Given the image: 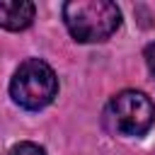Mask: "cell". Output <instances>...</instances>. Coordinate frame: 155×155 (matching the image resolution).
Returning <instances> with one entry per match:
<instances>
[{
	"mask_svg": "<svg viewBox=\"0 0 155 155\" xmlns=\"http://www.w3.org/2000/svg\"><path fill=\"white\" fill-rule=\"evenodd\" d=\"M63 22L75 41L97 44L121 27V10L109 0H73L63 5Z\"/></svg>",
	"mask_w": 155,
	"mask_h": 155,
	"instance_id": "1",
	"label": "cell"
},
{
	"mask_svg": "<svg viewBox=\"0 0 155 155\" xmlns=\"http://www.w3.org/2000/svg\"><path fill=\"white\" fill-rule=\"evenodd\" d=\"M10 94L15 104L29 111H39L48 107L58 94V78L53 68L41 58H27L19 63L10 80Z\"/></svg>",
	"mask_w": 155,
	"mask_h": 155,
	"instance_id": "2",
	"label": "cell"
},
{
	"mask_svg": "<svg viewBox=\"0 0 155 155\" xmlns=\"http://www.w3.org/2000/svg\"><path fill=\"white\" fill-rule=\"evenodd\" d=\"M111 119L124 136H145L155 124V104L140 90H121L111 97Z\"/></svg>",
	"mask_w": 155,
	"mask_h": 155,
	"instance_id": "3",
	"label": "cell"
},
{
	"mask_svg": "<svg viewBox=\"0 0 155 155\" xmlns=\"http://www.w3.org/2000/svg\"><path fill=\"white\" fill-rule=\"evenodd\" d=\"M36 7L29 0H0V27L10 31H22L34 22Z\"/></svg>",
	"mask_w": 155,
	"mask_h": 155,
	"instance_id": "4",
	"label": "cell"
},
{
	"mask_svg": "<svg viewBox=\"0 0 155 155\" xmlns=\"http://www.w3.org/2000/svg\"><path fill=\"white\" fill-rule=\"evenodd\" d=\"M7 155H46V150H44L41 145H36V143H29V140H24V143H17V145H12Z\"/></svg>",
	"mask_w": 155,
	"mask_h": 155,
	"instance_id": "5",
	"label": "cell"
},
{
	"mask_svg": "<svg viewBox=\"0 0 155 155\" xmlns=\"http://www.w3.org/2000/svg\"><path fill=\"white\" fill-rule=\"evenodd\" d=\"M143 56H145V63H148V68H150V73L155 78V44H148L145 51H143Z\"/></svg>",
	"mask_w": 155,
	"mask_h": 155,
	"instance_id": "6",
	"label": "cell"
}]
</instances>
